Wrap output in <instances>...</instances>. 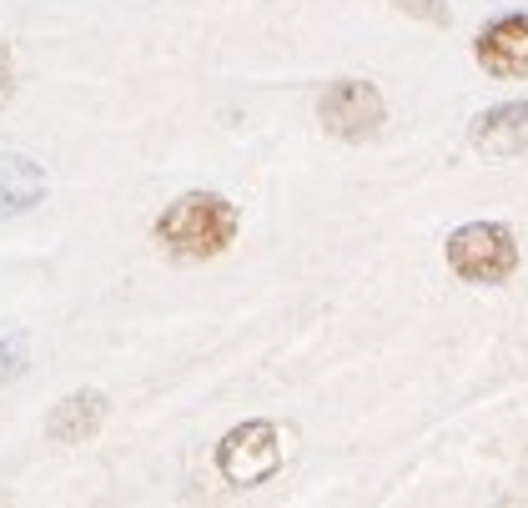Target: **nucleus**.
Masks as SVG:
<instances>
[{"label": "nucleus", "mask_w": 528, "mask_h": 508, "mask_svg": "<svg viewBox=\"0 0 528 508\" xmlns=\"http://www.w3.org/2000/svg\"><path fill=\"white\" fill-rule=\"evenodd\" d=\"M156 241L167 247L171 257H186V262H206L232 247L237 237V206L217 191H186L167 212L156 216Z\"/></svg>", "instance_id": "1"}, {"label": "nucleus", "mask_w": 528, "mask_h": 508, "mask_svg": "<svg viewBox=\"0 0 528 508\" xmlns=\"http://www.w3.org/2000/svg\"><path fill=\"white\" fill-rule=\"evenodd\" d=\"M448 267L463 282H478V287L514 277V267H518L514 232L498 227V222H468V227H458L448 237Z\"/></svg>", "instance_id": "2"}, {"label": "nucleus", "mask_w": 528, "mask_h": 508, "mask_svg": "<svg viewBox=\"0 0 528 508\" xmlns=\"http://www.w3.org/2000/svg\"><path fill=\"white\" fill-rule=\"evenodd\" d=\"M217 469L232 488H257V483H267L272 473L282 469V438H277V428H272L267 418L237 423L217 443Z\"/></svg>", "instance_id": "3"}, {"label": "nucleus", "mask_w": 528, "mask_h": 508, "mask_svg": "<svg viewBox=\"0 0 528 508\" xmlns=\"http://www.w3.org/2000/svg\"><path fill=\"white\" fill-rule=\"evenodd\" d=\"M317 116H323V127L333 136L368 141L387 121V106H383V91L373 81H333L323 91V101H317Z\"/></svg>", "instance_id": "4"}, {"label": "nucleus", "mask_w": 528, "mask_h": 508, "mask_svg": "<svg viewBox=\"0 0 528 508\" xmlns=\"http://www.w3.org/2000/svg\"><path fill=\"white\" fill-rule=\"evenodd\" d=\"M473 56L489 76L524 81L528 76V15H503V21H493V26L478 36Z\"/></svg>", "instance_id": "5"}, {"label": "nucleus", "mask_w": 528, "mask_h": 508, "mask_svg": "<svg viewBox=\"0 0 528 508\" xmlns=\"http://www.w3.org/2000/svg\"><path fill=\"white\" fill-rule=\"evenodd\" d=\"M106 413H111L106 393H91V388H81V393L61 398V403L51 407V418H46V433H51L56 443H65V448L91 443V438L106 428Z\"/></svg>", "instance_id": "6"}, {"label": "nucleus", "mask_w": 528, "mask_h": 508, "mask_svg": "<svg viewBox=\"0 0 528 508\" xmlns=\"http://www.w3.org/2000/svg\"><path fill=\"white\" fill-rule=\"evenodd\" d=\"M473 146L483 156H518L528 152V101H503L473 121Z\"/></svg>", "instance_id": "7"}, {"label": "nucleus", "mask_w": 528, "mask_h": 508, "mask_svg": "<svg viewBox=\"0 0 528 508\" xmlns=\"http://www.w3.org/2000/svg\"><path fill=\"white\" fill-rule=\"evenodd\" d=\"M46 197V171L21 152H0V216H21L40 206Z\"/></svg>", "instance_id": "8"}, {"label": "nucleus", "mask_w": 528, "mask_h": 508, "mask_svg": "<svg viewBox=\"0 0 528 508\" xmlns=\"http://www.w3.org/2000/svg\"><path fill=\"white\" fill-rule=\"evenodd\" d=\"M26 372V337L11 328V322H0V382H11Z\"/></svg>", "instance_id": "9"}, {"label": "nucleus", "mask_w": 528, "mask_h": 508, "mask_svg": "<svg viewBox=\"0 0 528 508\" xmlns=\"http://www.w3.org/2000/svg\"><path fill=\"white\" fill-rule=\"evenodd\" d=\"M402 15H412V21H428V26H448L453 11H448V0H393Z\"/></svg>", "instance_id": "10"}, {"label": "nucleus", "mask_w": 528, "mask_h": 508, "mask_svg": "<svg viewBox=\"0 0 528 508\" xmlns=\"http://www.w3.org/2000/svg\"><path fill=\"white\" fill-rule=\"evenodd\" d=\"M15 96V61H11V46L0 40V106H11Z\"/></svg>", "instance_id": "11"}]
</instances>
